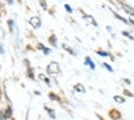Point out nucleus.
I'll return each instance as SVG.
<instances>
[{"label":"nucleus","mask_w":134,"mask_h":120,"mask_svg":"<svg viewBox=\"0 0 134 120\" xmlns=\"http://www.w3.org/2000/svg\"><path fill=\"white\" fill-rule=\"evenodd\" d=\"M47 72H48V75H57V73H59V64L57 61H51L47 65Z\"/></svg>","instance_id":"obj_1"},{"label":"nucleus","mask_w":134,"mask_h":120,"mask_svg":"<svg viewBox=\"0 0 134 120\" xmlns=\"http://www.w3.org/2000/svg\"><path fill=\"white\" fill-rule=\"evenodd\" d=\"M28 23H30V26H32L34 28H39L40 24H42V21H40V19H39L38 16H32V17H30Z\"/></svg>","instance_id":"obj_2"},{"label":"nucleus","mask_w":134,"mask_h":120,"mask_svg":"<svg viewBox=\"0 0 134 120\" xmlns=\"http://www.w3.org/2000/svg\"><path fill=\"white\" fill-rule=\"evenodd\" d=\"M110 117L113 120H117V119H121V112L118 110H110Z\"/></svg>","instance_id":"obj_3"},{"label":"nucleus","mask_w":134,"mask_h":120,"mask_svg":"<svg viewBox=\"0 0 134 120\" xmlns=\"http://www.w3.org/2000/svg\"><path fill=\"white\" fill-rule=\"evenodd\" d=\"M122 8H124L129 15L134 16V8H133V7H130V5H129V4H126V3H122Z\"/></svg>","instance_id":"obj_4"},{"label":"nucleus","mask_w":134,"mask_h":120,"mask_svg":"<svg viewBox=\"0 0 134 120\" xmlns=\"http://www.w3.org/2000/svg\"><path fill=\"white\" fill-rule=\"evenodd\" d=\"M2 115H3L5 119H8V117H11V116H12V108H11V105H8V107L5 108V110L2 112Z\"/></svg>","instance_id":"obj_5"},{"label":"nucleus","mask_w":134,"mask_h":120,"mask_svg":"<svg viewBox=\"0 0 134 120\" xmlns=\"http://www.w3.org/2000/svg\"><path fill=\"white\" fill-rule=\"evenodd\" d=\"M74 90H75L76 92H82V93H83V92H85V87H83L82 84H75V85H74Z\"/></svg>","instance_id":"obj_6"},{"label":"nucleus","mask_w":134,"mask_h":120,"mask_svg":"<svg viewBox=\"0 0 134 120\" xmlns=\"http://www.w3.org/2000/svg\"><path fill=\"white\" fill-rule=\"evenodd\" d=\"M85 63H86V64H87V65H88V67H90L91 70H94V68H95V64H94V63H93V61L90 60V58H86Z\"/></svg>","instance_id":"obj_7"},{"label":"nucleus","mask_w":134,"mask_h":120,"mask_svg":"<svg viewBox=\"0 0 134 120\" xmlns=\"http://www.w3.org/2000/svg\"><path fill=\"white\" fill-rule=\"evenodd\" d=\"M114 100L117 103H125V97H122V96H114Z\"/></svg>","instance_id":"obj_8"},{"label":"nucleus","mask_w":134,"mask_h":120,"mask_svg":"<svg viewBox=\"0 0 134 120\" xmlns=\"http://www.w3.org/2000/svg\"><path fill=\"white\" fill-rule=\"evenodd\" d=\"M46 110H47V113L50 115V117H51V119H55V113H54V110H51V108H47V107H46Z\"/></svg>","instance_id":"obj_9"},{"label":"nucleus","mask_w":134,"mask_h":120,"mask_svg":"<svg viewBox=\"0 0 134 120\" xmlns=\"http://www.w3.org/2000/svg\"><path fill=\"white\" fill-rule=\"evenodd\" d=\"M98 55H100V56H110V53L105 52V51H98Z\"/></svg>","instance_id":"obj_10"},{"label":"nucleus","mask_w":134,"mask_h":120,"mask_svg":"<svg viewBox=\"0 0 134 120\" xmlns=\"http://www.w3.org/2000/svg\"><path fill=\"white\" fill-rule=\"evenodd\" d=\"M50 43L52 46H57V39H55V36H51L50 37Z\"/></svg>","instance_id":"obj_11"},{"label":"nucleus","mask_w":134,"mask_h":120,"mask_svg":"<svg viewBox=\"0 0 134 120\" xmlns=\"http://www.w3.org/2000/svg\"><path fill=\"white\" fill-rule=\"evenodd\" d=\"M113 15H114V16H115L117 19H119V20H122V21H124V23H127V20H126V19H124V17H121V16H119L118 14H113Z\"/></svg>","instance_id":"obj_12"},{"label":"nucleus","mask_w":134,"mask_h":120,"mask_svg":"<svg viewBox=\"0 0 134 120\" xmlns=\"http://www.w3.org/2000/svg\"><path fill=\"white\" fill-rule=\"evenodd\" d=\"M8 27H9V31L14 29V21L12 20H8Z\"/></svg>","instance_id":"obj_13"},{"label":"nucleus","mask_w":134,"mask_h":120,"mask_svg":"<svg viewBox=\"0 0 134 120\" xmlns=\"http://www.w3.org/2000/svg\"><path fill=\"white\" fill-rule=\"evenodd\" d=\"M122 35H124V36H127L129 39H133V36L129 34V32H126V31H124V32H122Z\"/></svg>","instance_id":"obj_14"},{"label":"nucleus","mask_w":134,"mask_h":120,"mask_svg":"<svg viewBox=\"0 0 134 120\" xmlns=\"http://www.w3.org/2000/svg\"><path fill=\"white\" fill-rule=\"evenodd\" d=\"M64 8H66V11H67V12H70V14L72 12V9H71V7H70L69 4H66V5H64Z\"/></svg>","instance_id":"obj_15"},{"label":"nucleus","mask_w":134,"mask_h":120,"mask_svg":"<svg viewBox=\"0 0 134 120\" xmlns=\"http://www.w3.org/2000/svg\"><path fill=\"white\" fill-rule=\"evenodd\" d=\"M103 67H105V68H106L107 71H110V72L113 71V68H110V65H109V64H106V63H103Z\"/></svg>","instance_id":"obj_16"},{"label":"nucleus","mask_w":134,"mask_h":120,"mask_svg":"<svg viewBox=\"0 0 134 120\" xmlns=\"http://www.w3.org/2000/svg\"><path fill=\"white\" fill-rule=\"evenodd\" d=\"M28 76L31 79H34V73H32V68H28Z\"/></svg>","instance_id":"obj_17"},{"label":"nucleus","mask_w":134,"mask_h":120,"mask_svg":"<svg viewBox=\"0 0 134 120\" xmlns=\"http://www.w3.org/2000/svg\"><path fill=\"white\" fill-rule=\"evenodd\" d=\"M50 97H51L52 100H58V97H57V95H55V93H50Z\"/></svg>","instance_id":"obj_18"},{"label":"nucleus","mask_w":134,"mask_h":120,"mask_svg":"<svg viewBox=\"0 0 134 120\" xmlns=\"http://www.w3.org/2000/svg\"><path fill=\"white\" fill-rule=\"evenodd\" d=\"M40 4H42L43 8H46V7H47V4H46V2H44V0H40Z\"/></svg>","instance_id":"obj_19"},{"label":"nucleus","mask_w":134,"mask_h":120,"mask_svg":"<svg viewBox=\"0 0 134 120\" xmlns=\"http://www.w3.org/2000/svg\"><path fill=\"white\" fill-rule=\"evenodd\" d=\"M43 52H44V53H46V55H47V53H50L51 51H50V48H44V49H43Z\"/></svg>","instance_id":"obj_20"},{"label":"nucleus","mask_w":134,"mask_h":120,"mask_svg":"<svg viewBox=\"0 0 134 120\" xmlns=\"http://www.w3.org/2000/svg\"><path fill=\"white\" fill-rule=\"evenodd\" d=\"M125 95H127V96H130V97L133 96V93H131V92H129L127 90H125Z\"/></svg>","instance_id":"obj_21"},{"label":"nucleus","mask_w":134,"mask_h":120,"mask_svg":"<svg viewBox=\"0 0 134 120\" xmlns=\"http://www.w3.org/2000/svg\"><path fill=\"white\" fill-rule=\"evenodd\" d=\"M38 48H39V49H44V47H43V44H40V43H39V44H38Z\"/></svg>","instance_id":"obj_22"},{"label":"nucleus","mask_w":134,"mask_h":120,"mask_svg":"<svg viewBox=\"0 0 134 120\" xmlns=\"http://www.w3.org/2000/svg\"><path fill=\"white\" fill-rule=\"evenodd\" d=\"M7 2H8L9 4H12V3H14V0H7Z\"/></svg>","instance_id":"obj_23"}]
</instances>
